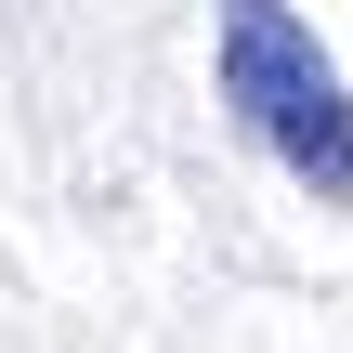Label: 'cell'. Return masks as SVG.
<instances>
[{
    "mask_svg": "<svg viewBox=\"0 0 353 353\" xmlns=\"http://www.w3.org/2000/svg\"><path fill=\"white\" fill-rule=\"evenodd\" d=\"M210 79H223L236 131H249L314 210H353V79L327 65V39H314L288 0H223Z\"/></svg>",
    "mask_w": 353,
    "mask_h": 353,
    "instance_id": "6da1fadb",
    "label": "cell"
}]
</instances>
